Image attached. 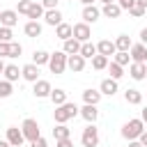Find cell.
Returning a JSON list of instances; mask_svg holds the SVG:
<instances>
[{
	"label": "cell",
	"mask_w": 147,
	"mask_h": 147,
	"mask_svg": "<svg viewBox=\"0 0 147 147\" xmlns=\"http://www.w3.org/2000/svg\"><path fill=\"white\" fill-rule=\"evenodd\" d=\"M76 115H78V106L71 103V101H67V103H62V106H55V110H53L55 124H67V122L74 119Z\"/></svg>",
	"instance_id": "obj_1"
},
{
	"label": "cell",
	"mask_w": 147,
	"mask_h": 147,
	"mask_svg": "<svg viewBox=\"0 0 147 147\" xmlns=\"http://www.w3.org/2000/svg\"><path fill=\"white\" fill-rule=\"evenodd\" d=\"M142 131H145L142 119H140V117H133V119H129V122L122 126V138H124V140H138Z\"/></svg>",
	"instance_id": "obj_2"
},
{
	"label": "cell",
	"mask_w": 147,
	"mask_h": 147,
	"mask_svg": "<svg viewBox=\"0 0 147 147\" xmlns=\"http://www.w3.org/2000/svg\"><path fill=\"white\" fill-rule=\"evenodd\" d=\"M48 69H51V74H55V76L64 74V69H67V53H62V51H55V53H51Z\"/></svg>",
	"instance_id": "obj_3"
},
{
	"label": "cell",
	"mask_w": 147,
	"mask_h": 147,
	"mask_svg": "<svg viewBox=\"0 0 147 147\" xmlns=\"http://www.w3.org/2000/svg\"><path fill=\"white\" fill-rule=\"evenodd\" d=\"M21 133H23V138L25 140H37L39 136H41V129H39V124H37V119H32V117H25L23 119V124H21Z\"/></svg>",
	"instance_id": "obj_4"
},
{
	"label": "cell",
	"mask_w": 147,
	"mask_h": 147,
	"mask_svg": "<svg viewBox=\"0 0 147 147\" xmlns=\"http://www.w3.org/2000/svg\"><path fill=\"white\" fill-rule=\"evenodd\" d=\"M80 142H83V147H96V145H99V129H96L94 124H87V126L83 129Z\"/></svg>",
	"instance_id": "obj_5"
},
{
	"label": "cell",
	"mask_w": 147,
	"mask_h": 147,
	"mask_svg": "<svg viewBox=\"0 0 147 147\" xmlns=\"http://www.w3.org/2000/svg\"><path fill=\"white\" fill-rule=\"evenodd\" d=\"M129 57H131V62H140V64H147V46L145 44H133L131 48H129Z\"/></svg>",
	"instance_id": "obj_6"
},
{
	"label": "cell",
	"mask_w": 147,
	"mask_h": 147,
	"mask_svg": "<svg viewBox=\"0 0 147 147\" xmlns=\"http://www.w3.org/2000/svg\"><path fill=\"white\" fill-rule=\"evenodd\" d=\"M74 28V39L76 41H80V44H85V41H90V37H92V30H90V25L87 23H76V25H71Z\"/></svg>",
	"instance_id": "obj_7"
},
{
	"label": "cell",
	"mask_w": 147,
	"mask_h": 147,
	"mask_svg": "<svg viewBox=\"0 0 147 147\" xmlns=\"http://www.w3.org/2000/svg\"><path fill=\"white\" fill-rule=\"evenodd\" d=\"M34 87H32V94L37 96V99H46V96H51V92H53V87H51V83L48 80H44V78H39L37 83H32Z\"/></svg>",
	"instance_id": "obj_8"
},
{
	"label": "cell",
	"mask_w": 147,
	"mask_h": 147,
	"mask_svg": "<svg viewBox=\"0 0 147 147\" xmlns=\"http://www.w3.org/2000/svg\"><path fill=\"white\" fill-rule=\"evenodd\" d=\"M5 140L9 142V147H23V142H25V138H23V133H21L18 126H9Z\"/></svg>",
	"instance_id": "obj_9"
},
{
	"label": "cell",
	"mask_w": 147,
	"mask_h": 147,
	"mask_svg": "<svg viewBox=\"0 0 147 147\" xmlns=\"http://www.w3.org/2000/svg\"><path fill=\"white\" fill-rule=\"evenodd\" d=\"M78 115L87 122V124H94L96 119H99V108L96 106H90V103H85L83 108H78Z\"/></svg>",
	"instance_id": "obj_10"
},
{
	"label": "cell",
	"mask_w": 147,
	"mask_h": 147,
	"mask_svg": "<svg viewBox=\"0 0 147 147\" xmlns=\"http://www.w3.org/2000/svg\"><path fill=\"white\" fill-rule=\"evenodd\" d=\"M115 53H117L115 41H110V39H101V41L96 44V55H103V57L110 60V55H115Z\"/></svg>",
	"instance_id": "obj_11"
},
{
	"label": "cell",
	"mask_w": 147,
	"mask_h": 147,
	"mask_svg": "<svg viewBox=\"0 0 147 147\" xmlns=\"http://www.w3.org/2000/svg\"><path fill=\"white\" fill-rule=\"evenodd\" d=\"M16 23H18L16 9H2V11H0V25H2V28H14Z\"/></svg>",
	"instance_id": "obj_12"
},
{
	"label": "cell",
	"mask_w": 147,
	"mask_h": 147,
	"mask_svg": "<svg viewBox=\"0 0 147 147\" xmlns=\"http://www.w3.org/2000/svg\"><path fill=\"white\" fill-rule=\"evenodd\" d=\"M80 16H83V23H87V25H90V23H96V21H99L101 9H99V7H94V5H87V7H83V14H80Z\"/></svg>",
	"instance_id": "obj_13"
},
{
	"label": "cell",
	"mask_w": 147,
	"mask_h": 147,
	"mask_svg": "<svg viewBox=\"0 0 147 147\" xmlns=\"http://www.w3.org/2000/svg\"><path fill=\"white\" fill-rule=\"evenodd\" d=\"M21 78H23V80H28V83H37V80H39V67H37V64H32V62H30V64H25V67L21 69Z\"/></svg>",
	"instance_id": "obj_14"
},
{
	"label": "cell",
	"mask_w": 147,
	"mask_h": 147,
	"mask_svg": "<svg viewBox=\"0 0 147 147\" xmlns=\"http://www.w3.org/2000/svg\"><path fill=\"white\" fill-rule=\"evenodd\" d=\"M129 76H131L133 80H145V78H147V64L131 62V67H129Z\"/></svg>",
	"instance_id": "obj_15"
},
{
	"label": "cell",
	"mask_w": 147,
	"mask_h": 147,
	"mask_svg": "<svg viewBox=\"0 0 147 147\" xmlns=\"http://www.w3.org/2000/svg\"><path fill=\"white\" fill-rule=\"evenodd\" d=\"M117 80H113V78H103L101 80V85H99V92H101V96H113V94H117Z\"/></svg>",
	"instance_id": "obj_16"
},
{
	"label": "cell",
	"mask_w": 147,
	"mask_h": 147,
	"mask_svg": "<svg viewBox=\"0 0 147 147\" xmlns=\"http://www.w3.org/2000/svg\"><path fill=\"white\" fill-rule=\"evenodd\" d=\"M44 23L57 28V25L62 23V11H60V9H46V11H44Z\"/></svg>",
	"instance_id": "obj_17"
},
{
	"label": "cell",
	"mask_w": 147,
	"mask_h": 147,
	"mask_svg": "<svg viewBox=\"0 0 147 147\" xmlns=\"http://www.w3.org/2000/svg\"><path fill=\"white\" fill-rule=\"evenodd\" d=\"M67 67H69L71 71L80 74V71L85 69V57H80V55H67Z\"/></svg>",
	"instance_id": "obj_18"
},
{
	"label": "cell",
	"mask_w": 147,
	"mask_h": 147,
	"mask_svg": "<svg viewBox=\"0 0 147 147\" xmlns=\"http://www.w3.org/2000/svg\"><path fill=\"white\" fill-rule=\"evenodd\" d=\"M124 101L131 103V106H140V103H142V92L136 90V87H129V90L124 92Z\"/></svg>",
	"instance_id": "obj_19"
},
{
	"label": "cell",
	"mask_w": 147,
	"mask_h": 147,
	"mask_svg": "<svg viewBox=\"0 0 147 147\" xmlns=\"http://www.w3.org/2000/svg\"><path fill=\"white\" fill-rule=\"evenodd\" d=\"M55 37H57V39H62V41H67V39H71V37H74V28H71L69 23H64V21H62V23L55 28Z\"/></svg>",
	"instance_id": "obj_20"
},
{
	"label": "cell",
	"mask_w": 147,
	"mask_h": 147,
	"mask_svg": "<svg viewBox=\"0 0 147 147\" xmlns=\"http://www.w3.org/2000/svg\"><path fill=\"white\" fill-rule=\"evenodd\" d=\"M83 101L90 103V106H99V101H101V92L87 87V90H83Z\"/></svg>",
	"instance_id": "obj_21"
},
{
	"label": "cell",
	"mask_w": 147,
	"mask_h": 147,
	"mask_svg": "<svg viewBox=\"0 0 147 147\" xmlns=\"http://www.w3.org/2000/svg\"><path fill=\"white\" fill-rule=\"evenodd\" d=\"M23 32L28 34V37H41V23L39 21H28L25 25H23Z\"/></svg>",
	"instance_id": "obj_22"
},
{
	"label": "cell",
	"mask_w": 147,
	"mask_h": 147,
	"mask_svg": "<svg viewBox=\"0 0 147 147\" xmlns=\"http://www.w3.org/2000/svg\"><path fill=\"white\" fill-rule=\"evenodd\" d=\"M2 78H5V80H9V83H16V80L21 78V69H18L16 64H7V67H5V71H2Z\"/></svg>",
	"instance_id": "obj_23"
},
{
	"label": "cell",
	"mask_w": 147,
	"mask_h": 147,
	"mask_svg": "<svg viewBox=\"0 0 147 147\" xmlns=\"http://www.w3.org/2000/svg\"><path fill=\"white\" fill-rule=\"evenodd\" d=\"M101 14H103L106 18H119L122 9H119L117 2H110V5H103V7H101Z\"/></svg>",
	"instance_id": "obj_24"
},
{
	"label": "cell",
	"mask_w": 147,
	"mask_h": 147,
	"mask_svg": "<svg viewBox=\"0 0 147 147\" xmlns=\"http://www.w3.org/2000/svg\"><path fill=\"white\" fill-rule=\"evenodd\" d=\"M62 53H67V55H78V53H80V41H76L74 37L67 39L64 46H62Z\"/></svg>",
	"instance_id": "obj_25"
},
{
	"label": "cell",
	"mask_w": 147,
	"mask_h": 147,
	"mask_svg": "<svg viewBox=\"0 0 147 147\" xmlns=\"http://www.w3.org/2000/svg\"><path fill=\"white\" fill-rule=\"evenodd\" d=\"M80 57H85V60H92L94 55H96V44H92V41H85V44H80V53H78Z\"/></svg>",
	"instance_id": "obj_26"
},
{
	"label": "cell",
	"mask_w": 147,
	"mask_h": 147,
	"mask_svg": "<svg viewBox=\"0 0 147 147\" xmlns=\"http://www.w3.org/2000/svg\"><path fill=\"white\" fill-rule=\"evenodd\" d=\"M44 7H41V2H34L32 0V7H30V11H28V18L30 21H39V18H44Z\"/></svg>",
	"instance_id": "obj_27"
},
{
	"label": "cell",
	"mask_w": 147,
	"mask_h": 147,
	"mask_svg": "<svg viewBox=\"0 0 147 147\" xmlns=\"http://www.w3.org/2000/svg\"><path fill=\"white\" fill-rule=\"evenodd\" d=\"M51 101H53V106H62V103H67L69 99H67V92L64 90H60V87H55L53 92H51V96H48Z\"/></svg>",
	"instance_id": "obj_28"
},
{
	"label": "cell",
	"mask_w": 147,
	"mask_h": 147,
	"mask_svg": "<svg viewBox=\"0 0 147 147\" xmlns=\"http://www.w3.org/2000/svg\"><path fill=\"white\" fill-rule=\"evenodd\" d=\"M131 46H133V41H131L129 34H119V37L115 39V48H117V51H126V53H129Z\"/></svg>",
	"instance_id": "obj_29"
},
{
	"label": "cell",
	"mask_w": 147,
	"mask_h": 147,
	"mask_svg": "<svg viewBox=\"0 0 147 147\" xmlns=\"http://www.w3.org/2000/svg\"><path fill=\"white\" fill-rule=\"evenodd\" d=\"M48 60H51V53H46V51H41V48L32 53V64H37V67L48 64Z\"/></svg>",
	"instance_id": "obj_30"
},
{
	"label": "cell",
	"mask_w": 147,
	"mask_h": 147,
	"mask_svg": "<svg viewBox=\"0 0 147 147\" xmlns=\"http://www.w3.org/2000/svg\"><path fill=\"white\" fill-rule=\"evenodd\" d=\"M53 136H55V140L71 138V129H69L67 124H55V129H53Z\"/></svg>",
	"instance_id": "obj_31"
},
{
	"label": "cell",
	"mask_w": 147,
	"mask_h": 147,
	"mask_svg": "<svg viewBox=\"0 0 147 147\" xmlns=\"http://www.w3.org/2000/svg\"><path fill=\"white\" fill-rule=\"evenodd\" d=\"M106 69H108V74H110V78H113V80H119V78L124 76V67H119L117 62H108V67H106Z\"/></svg>",
	"instance_id": "obj_32"
},
{
	"label": "cell",
	"mask_w": 147,
	"mask_h": 147,
	"mask_svg": "<svg viewBox=\"0 0 147 147\" xmlns=\"http://www.w3.org/2000/svg\"><path fill=\"white\" fill-rule=\"evenodd\" d=\"M108 57H103V55H94L92 57V69H96V71H103L106 67H108Z\"/></svg>",
	"instance_id": "obj_33"
},
{
	"label": "cell",
	"mask_w": 147,
	"mask_h": 147,
	"mask_svg": "<svg viewBox=\"0 0 147 147\" xmlns=\"http://www.w3.org/2000/svg\"><path fill=\"white\" fill-rule=\"evenodd\" d=\"M14 83H9V80H0V99H7V96H11V92H14V87H11Z\"/></svg>",
	"instance_id": "obj_34"
},
{
	"label": "cell",
	"mask_w": 147,
	"mask_h": 147,
	"mask_svg": "<svg viewBox=\"0 0 147 147\" xmlns=\"http://www.w3.org/2000/svg\"><path fill=\"white\" fill-rule=\"evenodd\" d=\"M129 60H131V57H129V53H126V51H117L113 62H117L119 67H126V64H129Z\"/></svg>",
	"instance_id": "obj_35"
},
{
	"label": "cell",
	"mask_w": 147,
	"mask_h": 147,
	"mask_svg": "<svg viewBox=\"0 0 147 147\" xmlns=\"http://www.w3.org/2000/svg\"><path fill=\"white\" fill-rule=\"evenodd\" d=\"M30 7H32V0H18V5H16V14H25V16H28Z\"/></svg>",
	"instance_id": "obj_36"
},
{
	"label": "cell",
	"mask_w": 147,
	"mask_h": 147,
	"mask_svg": "<svg viewBox=\"0 0 147 147\" xmlns=\"http://www.w3.org/2000/svg\"><path fill=\"white\" fill-rule=\"evenodd\" d=\"M23 53V46L18 41H9V57H21Z\"/></svg>",
	"instance_id": "obj_37"
},
{
	"label": "cell",
	"mask_w": 147,
	"mask_h": 147,
	"mask_svg": "<svg viewBox=\"0 0 147 147\" xmlns=\"http://www.w3.org/2000/svg\"><path fill=\"white\" fill-rule=\"evenodd\" d=\"M11 37H14V32H11V28H2V25H0V41H5V44H9V41H14Z\"/></svg>",
	"instance_id": "obj_38"
},
{
	"label": "cell",
	"mask_w": 147,
	"mask_h": 147,
	"mask_svg": "<svg viewBox=\"0 0 147 147\" xmlns=\"http://www.w3.org/2000/svg\"><path fill=\"white\" fill-rule=\"evenodd\" d=\"M129 14H131L133 18H140V16H145V9H142V7H138V5H133V7L129 9Z\"/></svg>",
	"instance_id": "obj_39"
},
{
	"label": "cell",
	"mask_w": 147,
	"mask_h": 147,
	"mask_svg": "<svg viewBox=\"0 0 147 147\" xmlns=\"http://www.w3.org/2000/svg\"><path fill=\"white\" fill-rule=\"evenodd\" d=\"M30 147H48V142H46V138H44V136H39L37 140H32V142H30Z\"/></svg>",
	"instance_id": "obj_40"
},
{
	"label": "cell",
	"mask_w": 147,
	"mask_h": 147,
	"mask_svg": "<svg viewBox=\"0 0 147 147\" xmlns=\"http://www.w3.org/2000/svg\"><path fill=\"white\" fill-rule=\"evenodd\" d=\"M57 2L60 0H41V7L44 9H57Z\"/></svg>",
	"instance_id": "obj_41"
},
{
	"label": "cell",
	"mask_w": 147,
	"mask_h": 147,
	"mask_svg": "<svg viewBox=\"0 0 147 147\" xmlns=\"http://www.w3.org/2000/svg\"><path fill=\"white\" fill-rule=\"evenodd\" d=\"M117 5H119V9H126V11H129V9L136 5V0H117Z\"/></svg>",
	"instance_id": "obj_42"
},
{
	"label": "cell",
	"mask_w": 147,
	"mask_h": 147,
	"mask_svg": "<svg viewBox=\"0 0 147 147\" xmlns=\"http://www.w3.org/2000/svg\"><path fill=\"white\" fill-rule=\"evenodd\" d=\"M55 147H74V140H71V138H64V140H55Z\"/></svg>",
	"instance_id": "obj_43"
},
{
	"label": "cell",
	"mask_w": 147,
	"mask_h": 147,
	"mask_svg": "<svg viewBox=\"0 0 147 147\" xmlns=\"http://www.w3.org/2000/svg\"><path fill=\"white\" fill-rule=\"evenodd\" d=\"M0 57H9V44L0 41Z\"/></svg>",
	"instance_id": "obj_44"
},
{
	"label": "cell",
	"mask_w": 147,
	"mask_h": 147,
	"mask_svg": "<svg viewBox=\"0 0 147 147\" xmlns=\"http://www.w3.org/2000/svg\"><path fill=\"white\" fill-rule=\"evenodd\" d=\"M138 142H140L142 147H147V131H142V133H140V138H138Z\"/></svg>",
	"instance_id": "obj_45"
},
{
	"label": "cell",
	"mask_w": 147,
	"mask_h": 147,
	"mask_svg": "<svg viewBox=\"0 0 147 147\" xmlns=\"http://www.w3.org/2000/svg\"><path fill=\"white\" fill-rule=\"evenodd\" d=\"M140 44H145V46H147V28H142V30H140Z\"/></svg>",
	"instance_id": "obj_46"
},
{
	"label": "cell",
	"mask_w": 147,
	"mask_h": 147,
	"mask_svg": "<svg viewBox=\"0 0 147 147\" xmlns=\"http://www.w3.org/2000/svg\"><path fill=\"white\" fill-rule=\"evenodd\" d=\"M140 119H142V124H147V106L140 110Z\"/></svg>",
	"instance_id": "obj_47"
},
{
	"label": "cell",
	"mask_w": 147,
	"mask_h": 147,
	"mask_svg": "<svg viewBox=\"0 0 147 147\" xmlns=\"http://www.w3.org/2000/svg\"><path fill=\"white\" fill-rule=\"evenodd\" d=\"M136 5H138V7H142V9L147 11V0H136Z\"/></svg>",
	"instance_id": "obj_48"
},
{
	"label": "cell",
	"mask_w": 147,
	"mask_h": 147,
	"mask_svg": "<svg viewBox=\"0 0 147 147\" xmlns=\"http://www.w3.org/2000/svg\"><path fill=\"white\" fill-rule=\"evenodd\" d=\"M129 147H142V145H140L138 140H129Z\"/></svg>",
	"instance_id": "obj_49"
},
{
	"label": "cell",
	"mask_w": 147,
	"mask_h": 147,
	"mask_svg": "<svg viewBox=\"0 0 147 147\" xmlns=\"http://www.w3.org/2000/svg\"><path fill=\"white\" fill-rule=\"evenodd\" d=\"M5 67H7V64H5V60L0 57V76H2V71H5Z\"/></svg>",
	"instance_id": "obj_50"
},
{
	"label": "cell",
	"mask_w": 147,
	"mask_h": 147,
	"mask_svg": "<svg viewBox=\"0 0 147 147\" xmlns=\"http://www.w3.org/2000/svg\"><path fill=\"white\" fill-rule=\"evenodd\" d=\"M101 5H110V2H115V0H99Z\"/></svg>",
	"instance_id": "obj_51"
},
{
	"label": "cell",
	"mask_w": 147,
	"mask_h": 147,
	"mask_svg": "<svg viewBox=\"0 0 147 147\" xmlns=\"http://www.w3.org/2000/svg\"><path fill=\"white\" fill-rule=\"evenodd\" d=\"M0 147H9V142L7 140H0Z\"/></svg>",
	"instance_id": "obj_52"
},
{
	"label": "cell",
	"mask_w": 147,
	"mask_h": 147,
	"mask_svg": "<svg viewBox=\"0 0 147 147\" xmlns=\"http://www.w3.org/2000/svg\"><path fill=\"white\" fill-rule=\"evenodd\" d=\"M80 2H83V5H85V7H87V5H92V2H94V0H80Z\"/></svg>",
	"instance_id": "obj_53"
},
{
	"label": "cell",
	"mask_w": 147,
	"mask_h": 147,
	"mask_svg": "<svg viewBox=\"0 0 147 147\" xmlns=\"http://www.w3.org/2000/svg\"><path fill=\"white\" fill-rule=\"evenodd\" d=\"M145 14H147V11H145Z\"/></svg>",
	"instance_id": "obj_54"
}]
</instances>
